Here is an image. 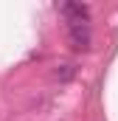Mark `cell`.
<instances>
[{
    "label": "cell",
    "instance_id": "1",
    "mask_svg": "<svg viewBox=\"0 0 118 121\" xmlns=\"http://www.w3.org/2000/svg\"><path fill=\"white\" fill-rule=\"evenodd\" d=\"M67 31H70V45L76 51H87L90 48V28L87 23H67Z\"/></svg>",
    "mask_w": 118,
    "mask_h": 121
},
{
    "label": "cell",
    "instance_id": "2",
    "mask_svg": "<svg viewBox=\"0 0 118 121\" xmlns=\"http://www.w3.org/2000/svg\"><path fill=\"white\" fill-rule=\"evenodd\" d=\"M62 14L67 17V23H87L90 9L84 3H65V6H62Z\"/></svg>",
    "mask_w": 118,
    "mask_h": 121
},
{
    "label": "cell",
    "instance_id": "3",
    "mask_svg": "<svg viewBox=\"0 0 118 121\" xmlns=\"http://www.w3.org/2000/svg\"><path fill=\"white\" fill-rule=\"evenodd\" d=\"M73 76H76V65L73 62H62V65L54 68V79L56 82H70Z\"/></svg>",
    "mask_w": 118,
    "mask_h": 121
}]
</instances>
